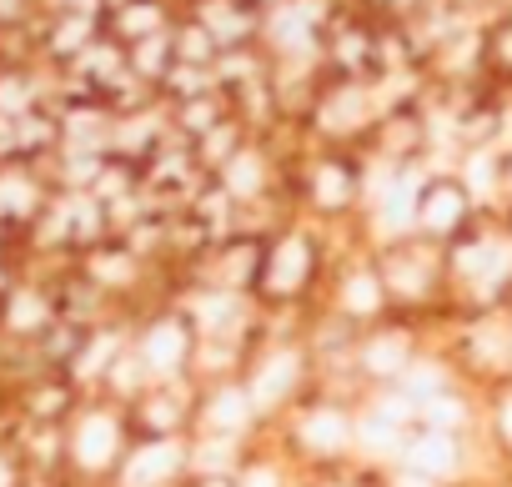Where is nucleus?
I'll list each match as a JSON object with an SVG mask.
<instances>
[{
    "label": "nucleus",
    "instance_id": "f257e3e1",
    "mask_svg": "<svg viewBox=\"0 0 512 487\" xmlns=\"http://www.w3.org/2000/svg\"><path fill=\"white\" fill-rule=\"evenodd\" d=\"M457 216H462V196L452 191V186H437V191H427V201H422V221L427 226H457Z\"/></svg>",
    "mask_w": 512,
    "mask_h": 487
},
{
    "label": "nucleus",
    "instance_id": "f03ea898",
    "mask_svg": "<svg viewBox=\"0 0 512 487\" xmlns=\"http://www.w3.org/2000/svg\"><path fill=\"white\" fill-rule=\"evenodd\" d=\"M181 352H186V332H181V327H161V332L151 337V362L166 367V362H176Z\"/></svg>",
    "mask_w": 512,
    "mask_h": 487
},
{
    "label": "nucleus",
    "instance_id": "7ed1b4c3",
    "mask_svg": "<svg viewBox=\"0 0 512 487\" xmlns=\"http://www.w3.org/2000/svg\"><path fill=\"white\" fill-rule=\"evenodd\" d=\"M412 457H417V462H427V467H442V472H447V467H452V437L432 432L427 442H417V447H412Z\"/></svg>",
    "mask_w": 512,
    "mask_h": 487
},
{
    "label": "nucleus",
    "instance_id": "20e7f679",
    "mask_svg": "<svg viewBox=\"0 0 512 487\" xmlns=\"http://www.w3.org/2000/svg\"><path fill=\"white\" fill-rule=\"evenodd\" d=\"M106 437H111V427H106V422H91V427H86V442H81L86 462H101V457H106Z\"/></svg>",
    "mask_w": 512,
    "mask_h": 487
},
{
    "label": "nucleus",
    "instance_id": "39448f33",
    "mask_svg": "<svg viewBox=\"0 0 512 487\" xmlns=\"http://www.w3.org/2000/svg\"><path fill=\"white\" fill-rule=\"evenodd\" d=\"M317 186H322V201H342V196H347V176H342L337 166H327V171L317 176Z\"/></svg>",
    "mask_w": 512,
    "mask_h": 487
},
{
    "label": "nucleus",
    "instance_id": "423d86ee",
    "mask_svg": "<svg viewBox=\"0 0 512 487\" xmlns=\"http://www.w3.org/2000/svg\"><path fill=\"white\" fill-rule=\"evenodd\" d=\"M256 181H262V176H256V161H236L231 166V186L236 191H256Z\"/></svg>",
    "mask_w": 512,
    "mask_h": 487
},
{
    "label": "nucleus",
    "instance_id": "0eeeda50",
    "mask_svg": "<svg viewBox=\"0 0 512 487\" xmlns=\"http://www.w3.org/2000/svg\"><path fill=\"white\" fill-rule=\"evenodd\" d=\"M347 302L362 307V312H372V307H377V287H372V282H362V287L352 282V287H347Z\"/></svg>",
    "mask_w": 512,
    "mask_h": 487
},
{
    "label": "nucleus",
    "instance_id": "6e6552de",
    "mask_svg": "<svg viewBox=\"0 0 512 487\" xmlns=\"http://www.w3.org/2000/svg\"><path fill=\"white\" fill-rule=\"evenodd\" d=\"M186 56H206V36H201V31L186 36Z\"/></svg>",
    "mask_w": 512,
    "mask_h": 487
},
{
    "label": "nucleus",
    "instance_id": "1a4fd4ad",
    "mask_svg": "<svg viewBox=\"0 0 512 487\" xmlns=\"http://www.w3.org/2000/svg\"><path fill=\"white\" fill-rule=\"evenodd\" d=\"M502 422H507V432H512V407H507V417H502Z\"/></svg>",
    "mask_w": 512,
    "mask_h": 487
}]
</instances>
